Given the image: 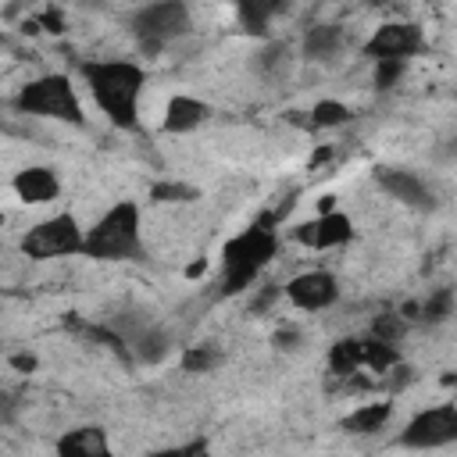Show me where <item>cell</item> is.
Returning a JSON list of instances; mask_svg holds the SVG:
<instances>
[{
    "label": "cell",
    "mask_w": 457,
    "mask_h": 457,
    "mask_svg": "<svg viewBox=\"0 0 457 457\" xmlns=\"http://www.w3.org/2000/svg\"><path fill=\"white\" fill-rule=\"evenodd\" d=\"M286 211H289V204L261 214L257 221H250L239 236H232L221 246V268H218V278H214V296L218 300L246 293L253 286V278L275 261V253H278V221H282Z\"/></svg>",
    "instance_id": "cell-1"
},
{
    "label": "cell",
    "mask_w": 457,
    "mask_h": 457,
    "mask_svg": "<svg viewBox=\"0 0 457 457\" xmlns=\"http://www.w3.org/2000/svg\"><path fill=\"white\" fill-rule=\"evenodd\" d=\"M79 75L100 107V114L121 129L136 132L139 129V96L146 86V71L136 61L125 57H107V61H79Z\"/></svg>",
    "instance_id": "cell-2"
},
{
    "label": "cell",
    "mask_w": 457,
    "mask_h": 457,
    "mask_svg": "<svg viewBox=\"0 0 457 457\" xmlns=\"http://www.w3.org/2000/svg\"><path fill=\"white\" fill-rule=\"evenodd\" d=\"M82 257L89 261H146V243H143V211L136 200H118L107 207L82 239Z\"/></svg>",
    "instance_id": "cell-3"
},
{
    "label": "cell",
    "mask_w": 457,
    "mask_h": 457,
    "mask_svg": "<svg viewBox=\"0 0 457 457\" xmlns=\"http://www.w3.org/2000/svg\"><path fill=\"white\" fill-rule=\"evenodd\" d=\"M11 107L29 118H46V121H61L71 129H86V111L79 104V89L64 71H46V75L29 79L14 93Z\"/></svg>",
    "instance_id": "cell-4"
},
{
    "label": "cell",
    "mask_w": 457,
    "mask_h": 457,
    "mask_svg": "<svg viewBox=\"0 0 457 457\" xmlns=\"http://www.w3.org/2000/svg\"><path fill=\"white\" fill-rule=\"evenodd\" d=\"M129 32L139 43V50L146 57H154L164 46H171V43H179V39H186L193 32L189 4L186 0H150V4L132 11Z\"/></svg>",
    "instance_id": "cell-5"
},
{
    "label": "cell",
    "mask_w": 457,
    "mask_h": 457,
    "mask_svg": "<svg viewBox=\"0 0 457 457\" xmlns=\"http://www.w3.org/2000/svg\"><path fill=\"white\" fill-rule=\"evenodd\" d=\"M82 239L86 228L79 225V218L71 211H57L43 221H36L25 236H21V253L29 261H57V257H75L82 253Z\"/></svg>",
    "instance_id": "cell-6"
},
{
    "label": "cell",
    "mask_w": 457,
    "mask_h": 457,
    "mask_svg": "<svg viewBox=\"0 0 457 457\" xmlns=\"http://www.w3.org/2000/svg\"><path fill=\"white\" fill-rule=\"evenodd\" d=\"M450 443H457V403H436L418 411L396 436V446L403 450H439Z\"/></svg>",
    "instance_id": "cell-7"
},
{
    "label": "cell",
    "mask_w": 457,
    "mask_h": 457,
    "mask_svg": "<svg viewBox=\"0 0 457 457\" xmlns=\"http://www.w3.org/2000/svg\"><path fill=\"white\" fill-rule=\"evenodd\" d=\"M421 50H425V32H421L418 21H386L364 43V57L368 61H382V57L414 61Z\"/></svg>",
    "instance_id": "cell-8"
},
{
    "label": "cell",
    "mask_w": 457,
    "mask_h": 457,
    "mask_svg": "<svg viewBox=\"0 0 457 457\" xmlns=\"http://www.w3.org/2000/svg\"><path fill=\"white\" fill-rule=\"evenodd\" d=\"M353 236H357V228H353L350 214L332 211V207H325L321 214H314L293 228V239L307 250H336V246H346Z\"/></svg>",
    "instance_id": "cell-9"
},
{
    "label": "cell",
    "mask_w": 457,
    "mask_h": 457,
    "mask_svg": "<svg viewBox=\"0 0 457 457\" xmlns=\"http://www.w3.org/2000/svg\"><path fill=\"white\" fill-rule=\"evenodd\" d=\"M282 296L300 311H325L339 300V278L325 268H311V271L293 275L282 286Z\"/></svg>",
    "instance_id": "cell-10"
},
{
    "label": "cell",
    "mask_w": 457,
    "mask_h": 457,
    "mask_svg": "<svg viewBox=\"0 0 457 457\" xmlns=\"http://www.w3.org/2000/svg\"><path fill=\"white\" fill-rule=\"evenodd\" d=\"M375 182L382 193H389L393 200H400L403 207H414V211H436V189L411 168H375Z\"/></svg>",
    "instance_id": "cell-11"
},
{
    "label": "cell",
    "mask_w": 457,
    "mask_h": 457,
    "mask_svg": "<svg viewBox=\"0 0 457 457\" xmlns=\"http://www.w3.org/2000/svg\"><path fill=\"white\" fill-rule=\"evenodd\" d=\"M214 118V107L200 96L189 93H171L164 104V118H161V132L164 136H189L200 125H207Z\"/></svg>",
    "instance_id": "cell-12"
},
{
    "label": "cell",
    "mask_w": 457,
    "mask_h": 457,
    "mask_svg": "<svg viewBox=\"0 0 457 457\" xmlns=\"http://www.w3.org/2000/svg\"><path fill=\"white\" fill-rule=\"evenodd\" d=\"M125 346H129V361H136V364H161L171 353L175 339H171V332L161 321L143 314L136 321V328L125 336Z\"/></svg>",
    "instance_id": "cell-13"
},
{
    "label": "cell",
    "mask_w": 457,
    "mask_h": 457,
    "mask_svg": "<svg viewBox=\"0 0 457 457\" xmlns=\"http://www.w3.org/2000/svg\"><path fill=\"white\" fill-rule=\"evenodd\" d=\"M11 189H14V196H18L21 204H29V207L54 204V200L61 196V175H57V168H50V164H25V168L14 171Z\"/></svg>",
    "instance_id": "cell-14"
},
{
    "label": "cell",
    "mask_w": 457,
    "mask_h": 457,
    "mask_svg": "<svg viewBox=\"0 0 457 457\" xmlns=\"http://www.w3.org/2000/svg\"><path fill=\"white\" fill-rule=\"evenodd\" d=\"M293 0H236V21L246 36H261L268 39L271 36V25L289 14Z\"/></svg>",
    "instance_id": "cell-15"
},
{
    "label": "cell",
    "mask_w": 457,
    "mask_h": 457,
    "mask_svg": "<svg viewBox=\"0 0 457 457\" xmlns=\"http://www.w3.org/2000/svg\"><path fill=\"white\" fill-rule=\"evenodd\" d=\"M54 450L64 457H107L111 439H107L104 425H79V428H68L64 436H57Z\"/></svg>",
    "instance_id": "cell-16"
},
{
    "label": "cell",
    "mask_w": 457,
    "mask_h": 457,
    "mask_svg": "<svg viewBox=\"0 0 457 457\" xmlns=\"http://www.w3.org/2000/svg\"><path fill=\"white\" fill-rule=\"evenodd\" d=\"M300 50L307 61H336L346 50V29L343 25H311L300 39Z\"/></svg>",
    "instance_id": "cell-17"
},
{
    "label": "cell",
    "mask_w": 457,
    "mask_h": 457,
    "mask_svg": "<svg viewBox=\"0 0 457 457\" xmlns=\"http://www.w3.org/2000/svg\"><path fill=\"white\" fill-rule=\"evenodd\" d=\"M389 418H393V403H389V400H371V403L353 407V411L339 421V428L350 432V436H371V432H382Z\"/></svg>",
    "instance_id": "cell-18"
},
{
    "label": "cell",
    "mask_w": 457,
    "mask_h": 457,
    "mask_svg": "<svg viewBox=\"0 0 457 457\" xmlns=\"http://www.w3.org/2000/svg\"><path fill=\"white\" fill-rule=\"evenodd\" d=\"M361 371V339L357 336H343L332 343L328 350V375L332 378H353Z\"/></svg>",
    "instance_id": "cell-19"
},
{
    "label": "cell",
    "mask_w": 457,
    "mask_h": 457,
    "mask_svg": "<svg viewBox=\"0 0 457 457\" xmlns=\"http://www.w3.org/2000/svg\"><path fill=\"white\" fill-rule=\"evenodd\" d=\"M418 318H421L425 325H446V321L453 318V289H450V286L432 289V293L418 303Z\"/></svg>",
    "instance_id": "cell-20"
},
{
    "label": "cell",
    "mask_w": 457,
    "mask_h": 457,
    "mask_svg": "<svg viewBox=\"0 0 457 457\" xmlns=\"http://www.w3.org/2000/svg\"><path fill=\"white\" fill-rule=\"evenodd\" d=\"M225 361V353L214 346V343H196V346H186L182 350V371L189 375H207V371H218Z\"/></svg>",
    "instance_id": "cell-21"
},
{
    "label": "cell",
    "mask_w": 457,
    "mask_h": 457,
    "mask_svg": "<svg viewBox=\"0 0 457 457\" xmlns=\"http://www.w3.org/2000/svg\"><path fill=\"white\" fill-rule=\"evenodd\" d=\"M353 118V111L343 104V100H318L311 111H307V125L311 129H339Z\"/></svg>",
    "instance_id": "cell-22"
},
{
    "label": "cell",
    "mask_w": 457,
    "mask_h": 457,
    "mask_svg": "<svg viewBox=\"0 0 457 457\" xmlns=\"http://www.w3.org/2000/svg\"><path fill=\"white\" fill-rule=\"evenodd\" d=\"M407 64H411V61H400V57L371 61V86H375V93H389L393 86H400V79H403Z\"/></svg>",
    "instance_id": "cell-23"
},
{
    "label": "cell",
    "mask_w": 457,
    "mask_h": 457,
    "mask_svg": "<svg viewBox=\"0 0 457 457\" xmlns=\"http://www.w3.org/2000/svg\"><path fill=\"white\" fill-rule=\"evenodd\" d=\"M403 332H407V318H403L400 311L378 314V318L371 321V328H368V336H375V339H382V343H393V346L403 339Z\"/></svg>",
    "instance_id": "cell-24"
},
{
    "label": "cell",
    "mask_w": 457,
    "mask_h": 457,
    "mask_svg": "<svg viewBox=\"0 0 457 457\" xmlns=\"http://www.w3.org/2000/svg\"><path fill=\"white\" fill-rule=\"evenodd\" d=\"M150 196L157 204H182V200H196V189L193 186H182V182H157L150 189Z\"/></svg>",
    "instance_id": "cell-25"
},
{
    "label": "cell",
    "mask_w": 457,
    "mask_h": 457,
    "mask_svg": "<svg viewBox=\"0 0 457 457\" xmlns=\"http://www.w3.org/2000/svg\"><path fill=\"white\" fill-rule=\"evenodd\" d=\"M282 57H289V50H286V43H271L264 54H261V61H257V68L261 71H271V68H278L282 64Z\"/></svg>",
    "instance_id": "cell-26"
},
{
    "label": "cell",
    "mask_w": 457,
    "mask_h": 457,
    "mask_svg": "<svg viewBox=\"0 0 457 457\" xmlns=\"http://www.w3.org/2000/svg\"><path fill=\"white\" fill-rule=\"evenodd\" d=\"M18 407H21L18 393H7V389H0V425H11V421L18 418Z\"/></svg>",
    "instance_id": "cell-27"
},
{
    "label": "cell",
    "mask_w": 457,
    "mask_h": 457,
    "mask_svg": "<svg viewBox=\"0 0 457 457\" xmlns=\"http://www.w3.org/2000/svg\"><path fill=\"white\" fill-rule=\"evenodd\" d=\"M296 339H300V332H296V328H278V332L271 336V343H275L278 350H293V346H296Z\"/></svg>",
    "instance_id": "cell-28"
},
{
    "label": "cell",
    "mask_w": 457,
    "mask_h": 457,
    "mask_svg": "<svg viewBox=\"0 0 457 457\" xmlns=\"http://www.w3.org/2000/svg\"><path fill=\"white\" fill-rule=\"evenodd\" d=\"M36 364H39V361H36L32 353H11V368H18V371H25V375L36 371Z\"/></svg>",
    "instance_id": "cell-29"
},
{
    "label": "cell",
    "mask_w": 457,
    "mask_h": 457,
    "mask_svg": "<svg viewBox=\"0 0 457 457\" xmlns=\"http://www.w3.org/2000/svg\"><path fill=\"white\" fill-rule=\"evenodd\" d=\"M207 450V443L204 439H193V443H186V446H175L171 453H204Z\"/></svg>",
    "instance_id": "cell-30"
},
{
    "label": "cell",
    "mask_w": 457,
    "mask_h": 457,
    "mask_svg": "<svg viewBox=\"0 0 457 457\" xmlns=\"http://www.w3.org/2000/svg\"><path fill=\"white\" fill-rule=\"evenodd\" d=\"M43 21L50 25V32H61V14H57V11H46V14H43Z\"/></svg>",
    "instance_id": "cell-31"
},
{
    "label": "cell",
    "mask_w": 457,
    "mask_h": 457,
    "mask_svg": "<svg viewBox=\"0 0 457 457\" xmlns=\"http://www.w3.org/2000/svg\"><path fill=\"white\" fill-rule=\"evenodd\" d=\"M4 221H7V218H4V211H0V228H4Z\"/></svg>",
    "instance_id": "cell-32"
}]
</instances>
